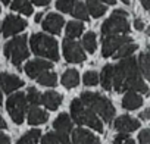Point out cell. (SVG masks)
<instances>
[{"instance_id":"ab89813d","label":"cell","mask_w":150,"mask_h":144,"mask_svg":"<svg viewBox=\"0 0 150 144\" xmlns=\"http://www.w3.org/2000/svg\"><path fill=\"white\" fill-rule=\"evenodd\" d=\"M141 5L146 11H149L150 9V0H141Z\"/></svg>"},{"instance_id":"74e56055","label":"cell","mask_w":150,"mask_h":144,"mask_svg":"<svg viewBox=\"0 0 150 144\" xmlns=\"http://www.w3.org/2000/svg\"><path fill=\"white\" fill-rule=\"evenodd\" d=\"M0 144H11L9 137L6 134H3V132H0Z\"/></svg>"},{"instance_id":"7402d4cb","label":"cell","mask_w":150,"mask_h":144,"mask_svg":"<svg viewBox=\"0 0 150 144\" xmlns=\"http://www.w3.org/2000/svg\"><path fill=\"white\" fill-rule=\"evenodd\" d=\"M112 69L113 65H106L102 69V75H100V84L105 90H112Z\"/></svg>"},{"instance_id":"2e32d148","label":"cell","mask_w":150,"mask_h":144,"mask_svg":"<svg viewBox=\"0 0 150 144\" xmlns=\"http://www.w3.org/2000/svg\"><path fill=\"white\" fill-rule=\"evenodd\" d=\"M53 128L56 129V134L60 137H68L69 132L72 131V122L68 113H60L56 121L53 122Z\"/></svg>"},{"instance_id":"d6986e66","label":"cell","mask_w":150,"mask_h":144,"mask_svg":"<svg viewBox=\"0 0 150 144\" xmlns=\"http://www.w3.org/2000/svg\"><path fill=\"white\" fill-rule=\"evenodd\" d=\"M80 84V75L77 69H66L62 75V85L66 88H74Z\"/></svg>"},{"instance_id":"4fadbf2b","label":"cell","mask_w":150,"mask_h":144,"mask_svg":"<svg viewBox=\"0 0 150 144\" xmlns=\"http://www.w3.org/2000/svg\"><path fill=\"white\" fill-rule=\"evenodd\" d=\"M138 126H140V121H137L128 115H122V116L116 118V121H115V128L124 134L132 132V131L138 129Z\"/></svg>"},{"instance_id":"8fae6325","label":"cell","mask_w":150,"mask_h":144,"mask_svg":"<svg viewBox=\"0 0 150 144\" xmlns=\"http://www.w3.org/2000/svg\"><path fill=\"white\" fill-rule=\"evenodd\" d=\"M53 68V63L49 62V60H43V59H35V60H31L25 65V72L30 78H38L41 74L50 71Z\"/></svg>"},{"instance_id":"ac0fdd59","label":"cell","mask_w":150,"mask_h":144,"mask_svg":"<svg viewBox=\"0 0 150 144\" xmlns=\"http://www.w3.org/2000/svg\"><path fill=\"white\" fill-rule=\"evenodd\" d=\"M47 119H49L47 112H44L40 107H35L34 106L28 112V124L30 125H41V124L47 122Z\"/></svg>"},{"instance_id":"7c38bea8","label":"cell","mask_w":150,"mask_h":144,"mask_svg":"<svg viewBox=\"0 0 150 144\" xmlns=\"http://www.w3.org/2000/svg\"><path fill=\"white\" fill-rule=\"evenodd\" d=\"M0 85H2L5 93H12L15 90H18L19 87L24 85V81L13 75V74H8V72H2L0 74Z\"/></svg>"},{"instance_id":"ba28073f","label":"cell","mask_w":150,"mask_h":144,"mask_svg":"<svg viewBox=\"0 0 150 144\" xmlns=\"http://www.w3.org/2000/svg\"><path fill=\"white\" fill-rule=\"evenodd\" d=\"M131 43V37L127 35H108L103 38V47H102V56L103 57H109L112 54H115V52H118L122 46Z\"/></svg>"},{"instance_id":"e0dca14e","label":"cell","mask_w":150,"mask_h":144,"mask_svg":"<svg viewBox=\"0 0 150 144\" xmlns=\"http://www.w3.org/2000/svg\"><path fill=\"white\" fill-rule=\"evenodd\" d=\"M62 100H63V97L57 91H47L41 96V103L50 110H56L60 106Z\"/></svg>"},{"instance_id":"bcb514c9","label":"cell","mask_w":150,"mask_h":144,"mask_svg":"<svg viewBox=\"0 0 150 144\" xmlns=\"http://www.w3.org/2000/svg\"><path fill=\"white\" fill-rule=\"evenodd\" d=\"M121 2H122V3H124V5H127V6H128V5H129V3H131V2H129V0H121Z\"/></svg>"},{"instance_id":"ffe728a7","label":"cell","mask_w":150,"mask_h":144,"mask_svg":"<svg viewBox=\"0 0 150 144\" xmlns=\"http://www.w3.org/2000/svg\"><path fill=\"white\" fill-rule=\"evenodd\" d=\"M141 104H143V99L137 93H127L122 99V107L127 110H135Z\"/></svg>"},{"instance_id":"cb8c5ba5","label":"cell","mask_w":150,"mask_h":144,"mask_svg":"<svg viewBox=\"0 0 150 144\" xmlns=\"http://www.w3.org/2000/svg\"><path fill=\"white\" fill-rule=\"evenodd\" d=\"M12 11H18L24 15H33V6L30 0H13L12 3Z\"/></svg>"},{"instance_id":"5bb4252c","label":"cell","mask_w":150,"mask_h":144,"mask_svg":"<svg viewBox=\"0 0 150 144\" xmlns=\"http://www.w3.org/2000/svg\"><path fill=\"white\" fill-rule=\"evenodd\" d=\"M63 24H65V21H63V18L60 15L49 13L46 16L44 22H43V28H44V31H47L50 34H59L62 27H63Z\"/></svg>"},{"instance_id":"1f68e13d","label":"cell","mask_w":150,"mask_h":144,"mask_svg":"<svg viewBox=\"0 0 150 144\" xmlns=\"http://www.w3.org/2000/svg\"><path fill=\"white\" fill-rule=\"evenodd\" d=\"M75 3H77V0H57L56 2V8L60 11V12H72Z\"/></svg>"},{"instance_id":"f6af8a7d","label":"cell","mask_w":150,"mask_h":144,"mask_svg":"<svg viewBox=\"0 0 150 144\" xmlns=\"http://www.w3.org/2000/svg\"><path fill=\"white\" fill-rule=\"evenodd\" d=\"M122 144H135V143H134L132 140H129V138H128V140H127V141H124Z\"/></svg>"},{"instance_id":"277c9868","label":"cell","mask_w":150,"mask_h":144,"mask_svg":"<svg viewBox=\"0 0 150 144\" xmlns=\"http://www.w3.org/2000/svg\"><path fill=\"white\" fill-rule=\"evenodd\" d=\"M31 50L37 56L47 57L52 60H59V50L57 43L53 37L44 34H34L31 37Z\"/></svg>"},{"instance_id":"603a6c76","label":"cell","mask_w":150,"mask_h":144,"mask_svg":"<svg viewBox=\"0 0 150 144\" xmlns=\"http://www.w3.org/2000/svg\"><path fill=\"white\" fill-rule=\"evenodd\" d=\"M84 31V25L81 22H77V21H71L68 22L66 25V35L68 38H75V37H80Z\"/></svg>"},{"instance_id":"8d00e7d4","label":"cell","mask_w":150,"mask_h":144,"mask_svg":"<svg viewBox=\"0 0 150 144\" xmlns=\"http://www.w3.org/2000/svg\"><path fill=\"white\" fill-rule=\"evenodd\" d=\"M134 27H135V30H138V31H143L146 25H144V22H143L141 19H135V21H134Z\"/></svg>"},{"instance_id":"ee69618b","label":"cell","mask_w":150,"mask_h":144,"mask_svg":"<svg viewBox=\"0 0 150 144\" xmlns=\"http://www.w3.org/2000/svg\"><path fill=\"white\" fill-rule=\"evenodd\" d=\"M103 2H105V3H108V5H115L116 0H103Z\"/></svg>"},{"instance_id":"3957f363","label":"cell","mask_w":150,"mask_h":144,"mask_svg":"<svg viewBox=\"0 0 150 144\" xmlns=\"http://www.w3.org/2000/svg\"><path fill=\"white\" fill-rule=\"evenodd\" d=\"M69 118H72L78 125H87L91 129L103 132L102 121L96 116L94 112H91L90 109H86L80 99H74L71 102V116Z\"/></svg>"},{"instance_id":"b9f144b4","label":"cell","mask_w":150,"mask_h":144,"mask_svg":"<svg viewBox=\"0 0 150 144\" xmlns=\"http://www.w3.org/2000/svg\"><path fill=\"white\" fill-rule=\"evenodd\" d=\"M5 128H6V122L2 116H0V129H5Z\"/></svg>"},{"instance_id":"f1b7e54d","label":"cell","mask_w":150,"mask_h":144,"mask_svg":"<svg viewBox=\"0 0 150 144\" xmlns=\"http://www.w3.org/2000/svg\"><path fill=\"white\" fill-rule=\"evenodd\" d=\"M83 46L86 47V50L88 53H94L96 47H97V40H96V34L94 32H87L83 38Z\"/></svg>"},{"instance_id":"8992f818","label":"cell","mask_w":150,"mask_h":144,"mask_svg":"<svg viewBox=\"0 0 150 144\" xmlns=\"http://www.w3.org/2000/svg\"><path fill=\"white\" fill-rule=\"evenodd\" d=\"M5 56L8 59H11V62L15 66H19L21 62H24L30 52L27 47V35H18L15 38H12L11 41H8L5 44Z\"/></svg>"},{"instance_id":"9a60e30c","label":"cell","mask_w":150,"mask_h":144,"mask_svg":"<svg viewBox=\"0 0 150 144\" xmlns=\"http://www.w3.org/2000/svg\"><path fill=\"white\" fill-rule=\"evenodd\" d=\"M72 144H100L99 138L93 135L90 131L78 128L72 131Z\"/></svg>"},{"instance_id":"d6a6232c","label":"cell","mask_w":150,"mask_h":144,"mask_svg":"<svg viewBox=\"0 0 150 144\" xmlns=\"http://www.w3.org/2000/svg\"><path fill=\"white\" fill-rule=\"evenodd\" d=\"M83 81H84L86 85H96L99 83V75L96 74L94 71H88V72H86V74H84Z\"/></svg>"},{"instance_id":"83f0119b","label":"cell","mask_w":150,"mask_h":144,"mask_svg":"<svg viewBox=\"0 0 150 144\" xmlns=\"http://www.w3.org/2000/svg\"><path fill=\"white\" fill-rule=\"evenodd\" d=\"M77 19H80V21H88V12H87V8H86V5L84 3H81V2H77L75 3V6H74V9H72V12H71Z\"/></svg>"},{"instance_id":"52a82bcc","label":"cell","mask_w":150,"mask_h":144,"mask_svg":"<svg viewBox=\"0 0 150 144\" xmlns=\"http://www.w3.org/2000/svg\"><path fill=\"white\" fill-rule=\"evenodd\" d=\"M6 109L13 119L15 124H22L24 122V115L27 110V100L24 93H15L12 94L8 102H6Z\"/></svg>"},{"instance_id":"60d3db41","label":"cell","mask_w":150,"mask_h":144,"mask_svg":"<svg viewBox=\"0 0 150 144\" xmlns=\"http://www.w3.org/2000/svg\"><path fill=\"white\" fill-rule=\"evenodd\" d=\"M149 112H150V110H149V109H146V110L140 115V118H141L143 121H147V119H149Z\"/></svg>"},{"instance_id":"7a4b0ae2","label":"cell","mask_w":150,"mask_h":144,"mask_svg":"<svg viewBox=\"0 0 150 144\" xmlns=\"http://www.w3.org/2000/svg\"><path fill=\"white\" fill-rule=\"evenodd\" d=\"M81 103L86 104L91 112L99 113L105 122H110L113 115H115V107L112 106L110 100L100 96L99 93H90L84 91L81 94Z\"/></svg>"},{"instance_id":"f35d334b","label":"cell","mask_w":150,"mask_h":144,"mask_svg":"<svg viewBox=\"0 0 150 144\" xmlns=\"http://www.w3.org/2000/svg\"><path fill=\"white\" fill-rule=\"evenodd\" d=\"M52 0H33V3L37 5V6H47Z\"/></svg>"},{"instance_id":"f546056e","label":"cell","mask_w":150,"mask_h":144,"mask_svg":"<svg viewBox=\"0 0 150 144\" xmlns=\"http://www.w3.org/2000/svg\"><path fill=\"white\" fill-rule=\"evenodd\" d=\"M25 100L30 102V103L34 104V106H35V104H40V103H41V94L38 93L37 88L30 87L28 91H27V94H25Z\"/></svg>"},{"instance_id":"7bdbcfd3","label":"cell","mask_w":150,"mask_h":144,"mask_svg":"<svg viewBox=\"0 0 150 144\" xmlns=\"http://www.w3.org/2000/svg\"><path fill=\"white\" fill-rule=\"evenodd\" d=\"M41 18H43V13H37V15H35V22H40Z\"/></svg>"},{"instance_id":"836d02e7","label":"cell","mask_w":150,"mask_h":144,"mask_svg":"<svg viewBox=\"0 0 150 144\" xmlns=\"http://www.w3.org/2000/svg\"><path fill=\"white\" fill-rule=\"evenodd\" d=\"M41 144H62V141H60V138L56 132H47L43 137Z\"/></svg>"},{"instance_id":"44dd1931","label":"cell","mask_w":150,"mask_h":144,"mask_svg":"<svg viewBox=\"0 0 150 144\" xmlns=\"http://www.w3.org/2000/svg\"><path fill=\"white\" fill-rule=\"evenodd\" d=\"M87 12L91 13L93 18H100L105 15L106 12V6L103 3H100L99 0H87Z\"/></svg>"},{"instance_id":"9c48e42d","label":"cell","mask_w":150,"mask_h":144,"mask_svg":"<svg viewBox=\"0 0 150 144\" xmlns=\"http://www.w3.org/2000/svg\"><path fill=\"white\" fill-rule=\"evenodd\" d=\"M63 56L66 62H71V63H81L86 60V53L81 49V46L71 38L63 40Z\"/></svg>"},{"instance_id":"c3c4849f","label":"cell","mask_w":150,"mask_h":144,"mask_svg":"<svg viewBox=\"0 0 150 144\" xmlns=\"http://www.w3.org/2000/svg\"><path fill=\"white\" fill-rule=\"evenodd\" d=\"M0 103H2V93H0Z\"/></svg>"},{"instance_id":"4dcf8cb0","label":"cell","mask_w":150,"mask_h":144,"mask_svg":"<svg viewBox=\"0 0 150 144\" xmlns=\"http://www.w3.org/2000/svg\"><path fill=\"white\" fill-rule=\"evenodd\" d=\"M137 50V46L134 44V43H128V44H125V46H122L119 50H118V53H116V57H119V59H125V57H129L134 52Z\"/></svg>"},{"instance_id":"e575fe53","label":"cell","mask_w":150,"mask_h":144,"mask_svg":"<svg viewBox=\"0 0 150 144\" xmlns=\"http://www.w3.org/2000/svg\"><path fill=\"white\" fill-rule=\"evenodd\" d=\"M138 141L140 144H150V129H143L140 134H138Z\"/></svg>"},{"instance_id":"d590c367","label":"cell","mask_w":150,"mask_h":144,"mask_svg":"<svg viewBox=\"0 0 150 144\" xmlns=\"http://www.w3.org/2000/svg\"><path fill=\"white\" fill-rule=\"evenodd\" d=\"M128 140V134H124V132H121V134H118L116 137H115V140H113V144H122L124 141H127Z\"/></svg>"},{"instance_id":"d4e9b609","label":"cell","mask_w":150,"mask_h":144,"mask_svg":"<svg viewBox=\"0 0 150 144\" xmlns=\"http://www.w3.org/2000/svg\"><path fill=\"white\" fill-rule=\"evenodd\" d=\"M137 65H138V69H141L144 78H149L150 77V59H149V53L147 52H144V53H141L138 56Z\"/></svg>"},{"instance_id":"7dc6e473","label":"cell","mask_w":150,"mask_h":144,"mask_svg":"<svg viewBox=\"0 0 150 144\" xmlns=\"http://www.w3.org/2000/svg\"><path fill=\"white\" fill-rule=\"evenodd\" d=\"M2 2H3V3H5V5H8V3H9V2H11V0H2Z\"/></svg>"},{"instance_id":"4316f807","label":"cell","mask_w":150,"mask_h":144,"mask_svg":"<svg viewBox=\"0 0 150 144\" xmlns=\"http://www.w3.org/2000/svg\"><path fill=\"white\" fill-rule=\"evenodd\" d=\"M37 81H38V84H41V85H46V87H54V85H56V81H57V77H56L54 72L47 71V72L41 74V75L37 78Z\"/></svg>"},{"instance_id":"6da1fadb","label":"cell","mask_w":150,"mask_h":144,"mask_svg":"<svg viewBox=\"0 0 150 144\" xmlns=\"http://www.w3.org/2000/svg\"><path fill=\"white\" fill-rule=\"evenodd\" d=\"M112 87L118 93H143L147 94V85L140 77L135 57H125L112 69Z\"/></svg>"},{"instance_id":"484cf974","label":"cell","mask_w":150,"mask_h":144,"mask_svg":"<svg viewBox=\"0 0 150 144\" xmlns=\"http://www.w3.org/2000/svg\"><path fill=\"white\" fill-rule=\"evenodd\" d=\"M40 135H41V131H40V129H31V131H28L25 135H22V137L18 140L16 144H37Z\"/></svg>"},{"instance_id":"5b68a950","label":"cell","mask_w":150,"mask_h":144,"mask_svg":"<svg viewBox=\"0 0 150 144\" xmlns=\"http://www.w3.org/2000/svg\"><path fill=\"white\" fill-rule=\"evenodd\" d=\"M127 12L122 11V9H116L112 16L109 19H106L100 28L102 34L105 37L108 35H116V34H127L129 32V24L127 21Z\"/></svg>"},{"instance_id":"30bf717a","label":"cell","mask_w":150,"mask_h":144,"mask_svg":"<svg viewBox=\"0 0 150 144\" xmlns=\"http://www.w3.org/2000/svg\"><path fill=\"white\" fill-rule=\"evenodd\" d=\"M27 28V21L22 19L21 16L9 15L3 19V22L0 24V32L3 34V37H9L13 34L21 32L22 30Z\"/></svg>"}]
</instances>
